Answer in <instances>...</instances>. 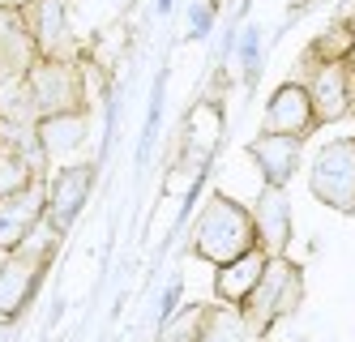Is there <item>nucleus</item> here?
Wrapping results in <instances>:
<instances>
[{
	"label": "nucleus",
	"mask_w": 355,
	"mask_h": 342,
	"mask_svg": "<svg viewBox=\"0 0 355 342\" xmlns=\"http://www.w3.org/2000/svg\"><path fill=\"white\" fill-rule=\"evenodd\" d=\"M313 193L334 210H355V142H329L317 154Z\"/></svg>",
	"instance_id": "nucleus-4"
},
{
	"label": "nucleus",
	"mask_w": 355,
	"mask_h": 342,
	"mask_svg": "<svg viewBox=\"0 0 355 342\" xmlns=\"http://www.w3.org/2000/svg\"><path fill=\"white\" fill-rule=\"evenodd\" d=\"M261 270H266V253H257V248H248V253H240L236 261H227L223 274L214 278L218 300H227V304H244V300H248V291L257 287Z\"/></svg>",
	"instance_id": "nucleus-11"
},
{
	"label": "nucleus",
	"mask_w": 355,
	"mask_h": 342,
	"mask_svg": "<svg viewBox=\"0 0 355 342\" xmlns=\"http://www.w3.org/2000/svg\"><path fill=\"white\" fill-rule=\"evenodd\" d=\"M189 26H193V35H197V39H201V35H210L214 9H210V5H193V9H189Z\"/></svg>",
	"instance_id": "nucleus-18"
},
{
	"label": "nucleus",
	"mask_w": 355,
	"mask_h": 342,
	"mask_svg": "<svg viewBox=\"0 0 355 342\" xmlns=\"http://www.w3.org/2000/svg\"><path fill=\"white\" fill-rule=\"evenodd\" d=\"M248 154L257 159V167L266 171V184H287L295 163H300V137L291 133H266L248 146Z\"/></svg>",
	"instance_id": "nucleus-9"
},
{
	"label": "nucleus",
	"mask_w": 355,
	"mask_h": 342,
	"mask_svg": "<svg viewBox=\"0 0 355 342\" xmlns=\"http://www.w3.org/2000/svg\"><path fill=\"white\" fill-rule=\"evenodd\" d=\"M300 300V270L287 266V261H266V270L257 278V287L248 291V308H244V321L252 330H266L274 317L291 312V304Z\"/></svg>",
	"instance_id": "nucleus-3"
},
{
	"label": "nucleus",
	"mask_w": 355,
	"mask_h": 342,
	"mask_svg": "<svg viewBox=\"0 0 355 342\" xmlns=\"http://www.w3.org/2000/svg\"><path fill=\"white\" fill-rule=\"evenodd\" d=\"M35 133H39L43 154H60V150L82 146V137H86V120H82V112H56V116L35 120Z\"/></svg>",
	"instance_id": "nucleus-13"
},
{
	"label": "nucleus",
	"mask_w": 355,
	"mask_h": 342,
	"mask_svg": "<svg viewBox=\"0 0 355 342\" xmlns=\"http://www.w3.org/2000/svg\"><path fill=\"white\" fill-rule=\"evenodd\" d=\"M180 291H184V282L180 278H171V287L163 291V308H159V325H171L175 317V304H180Z\"/></svg>",
	"instance_id": "nucleus-17"
},
{
	"label": "nucleus",
	"mask_w": 355,
	"mask_h": 342,
	"mask_svg": "<svg viewBox=\"0 0 355 342\" xmlns=\"http://www.w3.org/2000/svg\"><path fill=\"white\" fill-rule=\"evenodd\" d=\"M21 5H31V0H0V9H21Z\"/></svg>",
	"instance_id": "nucleus-19"
},
{
	"label": "nucleus",
	"mask_w": 355,
	"mask_h": 342,
	"mask_svg": "<svg viewBox=\"0 0 355 342\" xmlns=\"http://www.w3.org/2000/svg\"><path fill=\"white\" fill-rule=\"evenodd\" d=\"M9 338V321H0V342H5Z\"/></svg>",
	"instance_id": "nucleus-21"
},
{
	"label": "nucleus",
	"mask_w": 355,
	"mask_h": 342,
	"mask_svg": "<svg viewBox=\"0 0 355 342\" xmlns=\"http://www.w3.org/2000/svg\"><path fill=\"white\" fill-rule=\"evenodd\" d=\"M56 235L60 231H47V240L39 244H35V235H26L13 253H5V261H0V321L21 317V308L35 300L43 270L56 253Z\"/></svg>",
	"instance_id": "nucleus-1"
},
{
	"label": "nucleus",
	"mask_w": 355,
	"mask_h": 342,
	"mask_svg": "<svg viewBox=\"0 0 355 342\" xmlns=\"http://www.w3.org/2000/svg\"><path fill=\"white\" fill-rule=\"evenodd\" d=\"M193 240H197L193 244L197 257L214 261V266H227V261H236L240 253L252 248L257 231H252V214H248L244 205H236L232 197H214L206 205V214H201Z\"/></svg>",
	"instance_id": "nucleus-2"
},
{
	"label": "nucleus",
	"mask_w": 355,
	"mask_h": 342,
	"mask_svg": "<svg viewBox=\"0 0 355 342\" xmlns=\"http://www.w3.org/2000/svg\"><path fill=\"white\" fill-rule=\"evenodd\" d=\"M171 9H175V0H159V13H163V17H167Z\"/></svg>",
	"instance_id": "nucleus-20"
},
{
	"label": "nucleus",
	"mask_w": 355,
	"mask_h": 342,
	"mask_svg": "<svg viewBox=\"0 0 355 342\" xmlns=\"http://www.w3.org/2000/svg\"><path fill=\"white\" fill-rule=\"evenodd\" d=\"M90 184H94V167L82 163V167H64L52 184H47V205H43V223H52L60 235L78 223L82 205L90 197Z\"/></svg>",
	"instance_id": "nucleus-6"
},
{
	"label": "nucleus",
	"mask_w": 355,
	"mask_h": 342,
	"mask_svg": "<svg viewBox=\"0 0 355 342\" xmlns=\"http://www.w3.org/2000/svg\"><path fill=\"white\" fill-rule=\"evenodd\" d=\"M163 90H167V73H159L155 94H150V112H146V128H141V146H137V167L150 159V146L159 137V120H163Z\"/></svg>",
	"instance_id": "nucleus-14"
},
{
	"label": "nucleus",
	"mask_w": 355,
	"mask_h": 342,
	"mask_svg": "<svg viewBox=\"0 0 355 342\" xmlns=\"http://www.w3.org/2000/svg\"><path fill=\"white\" fill-rule=\"evenodd\" d=\"M43 205H47V184L43 180H31L26 189L0 197V253H13L43 223Z\"/></svg>",
	"instance_id": "nucleus-5"
},
{
	"label": "nucleus",
	"mask_w": 355,
	"mask_h": 342,
	"mask_svg": "<svg viewBox=\"0 0 355 342\" xmlns=\"http://www.w3.org/2000/svg\"><path fill=\"white\" fill-rule=\"evenodd\" d=\"M21 17H26V31L35 39V51L39 56H60L64 47V5L60 0H31V5H21Z\"/></svg>",
	"instance_id": "nucleus-8"
},
{
	"label": "nucleus",
	"mask_w": 355,
	"mask_h": 342,
	"mask_svg": "<svg viewBox=\"0 0 355 342\" xmlns=\"http://www.w3.org/2000/svg\"><path fill=\"white\" fill-rule=\"evenodd\" d=\"M257 56H261V31L248 26V31H240V65L248 73V82L257 77Z\"/></svg>",
	"instance_id": "nucleus-16"
},
{
	"label": "nucleus",
	"mask_w": 355,
	"mask_h": 342,
	"mask_svg": "<svg viewBox=\"0 0 355 342\" xmlns=\"http://www.w3.org/2000/svg\"><path fill=\"white\" fill-rule=\"evenodd\" d=\"M309 124H313V103H309V90H304V86H283L270 99V108H266V133H291V137H300Z\"/></svg>",
	"instance_id": "nucleus-10"
},
{
	"label": "nucleus",
	"mask_w": 355,
	"mask_h": 342,
	"mask_svg": "<svg viewBox=\"0 0 355 342\" xmlns=\"http://www.w3.org/2000/svg\"><path fill=\"white\" fill-rule=\"evenodd\" d=\"M240 338H244V321L236 312H214L197 342H240Z\"/></svg>",
	"instance_id": "nucleus-15"
},
{
	"label": "nucleus",
	"mask_w": 355,
	"mask_h": 342,
	"mask_svg": "<svg viewBox=\"0 0 355 342\" xmlns=\"http://www.w3.org/2000/svg\"><path fill=\"white\" fill-rule=\"evenodd\" d=\"M309 103H313V120H338L347 112V73L338 65L317 69L313 90H309Z\"/></svg>",
	"instance_id": "nucleus-12"
},
{
	"label": "nucleus",
	"mask_w": 355,
	"mask_h": 342,
	"mask_svg": "<svg viewBox=\"0 0 355 342\" xmlns=\"http://www.w3.org/2000/svg\"><path fill=\"white\" fill-rule=\"evenodd\" d=\"M252 231H257V240L266 244V253H283L287 231H291L283 184H266V193L257 197V210H252Z\"/></svg>",
	"instance_id": "nucleus-7"
}]
</instances>
